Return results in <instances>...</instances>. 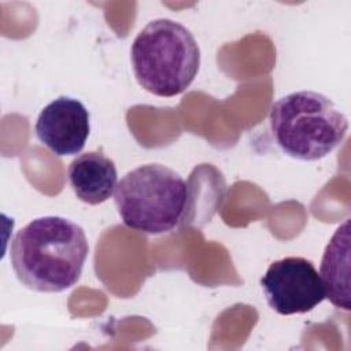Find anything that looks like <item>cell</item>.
Here are the masks:
<instances>
[{
	"label": "cell",
	"mask_w": 351,
	"mask_h": 351,
	"mask_svg": "<svg viewBox=\"0 0 351 351\" xmlns=\"http://www.w3.org/2000/svg\"><path fill=\"white\" fill-rule=\"evenodd\" d=\"M34 132L55 155H77L85 147L90 132L89 111L80 100L59 96L40 111Z\"/></svg>",
	"instance_id": "cell-6"
},
{
	"label": "cell",
	"mask_w": 351,
	"mask_h": 351,
	"mask_svg": "<svg viewBox=\"0 0 351 351\" xmlns=\"http://www.w3.org/2000/svg\"><path fill=\"white\" fill-rule=\"evenodd\" d=\"M67 177L75 196L90 206L111 197L118 184L117 166L101 151H89L71 160Z\"/></svg>",
	"instance_id": "cell-7"
},
{
	"label": "cell",
	"mask_w": 351,
	"mask_h": 351,
	"mask_svg": "<svg viewBox=\"0 0 351 351\" xmlns=\"http://www.w3.org/2000/svg\"><path fill=\"white\" fill-rule=\"evenodd\" d=\"M319 278L325 298L339 308L350 310V219H346L333 233L325 247Z\"/></svg>",
	"instance_id": "cell-8"
},
{
	"label": "cell",
	"mask_w": 351,
	"mask_h": 351,
	"mask_svg": "<svg viewBox=\"0 0 351 351\" xmlns=\"http://www.w3.org/2000/svg\"><path fill=\"white\" fill-rule=\"evenodd\" d=\"M261 285L267 304L281 315L311 311L325 299L315 266L303 256L274 261L261 278Z\"/></svg>",
	"instance_id": "cell-5"
},
{
	"label": "cell",
	"mask_w": 351,
	"mask_h": 351,
	"mask_svg": "<svg viewBox=\"0 0 351 351\" xmlns=\"http://www.w3.org/2000/svg\"><path fill=\"white\" fill-rule=\"evenodd\" d=\"M114 202L128 228L160 234L182 222L188 207V185L173 169L148 163L121 178L114 191Z\"/></svg>",
	"instance_id": "cell-4"
},
{
	"label": "cell",
	"mask_w": 351,
	"mask_h": 351,
	"mask_svg": "<svg viewBox=\"0 0 351 351\" xmlns=\"http://www.w3.org/2000/svg\"><path fill=\"white\" fill-rule=\"evenodd\" d=\"M274 141L298 160L325 158L344 140L347 117L322 93L299 90L278 99L269 114Z\"/></svg>",
	"instance_id": "cell-3"
},
{
	"label": "cell",
	"mask_w": 351,
	"mask_h": 351,
	"mask_svg": "<svg viewBox=\"0 0 351 351\" xmlns=\"http://www.w3.org/2000/svg\"><path fill=\"white\" fill-rule=\"evenodd\" d=\"M130 59L141 88L160 97H173L193 82L200 67V48L188 27L159 18L138 32Z\"/></svg>",
	"instance_id": "cell-2"
},
{
	"label": "cell",
	"mask_w": 351,
	"mask_h": 351,
	"mask_svg": "<svg viewBox=\"0 0 351 351\" xmlns=\"http://www.w3.org/2000/svg\"><path fill=\"white\" fill-rule=\"evenodd\" d=\"M84 229L59 215H47L21 228L10 247L16 278L37 292H62L77 284L88 258Z\"/></svg>",
	"instance_id": "cell-1"
}]
</instances>
